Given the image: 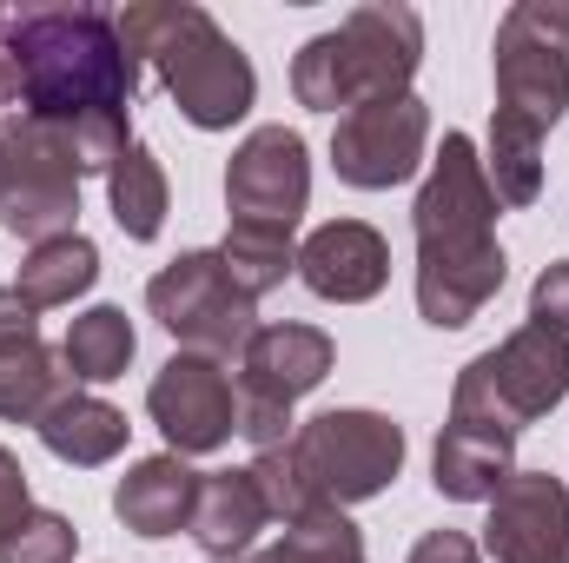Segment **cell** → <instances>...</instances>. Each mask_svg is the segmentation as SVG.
<instances>
[{
    "label": "cell",
    "mask_w": 569,
    "mask_h": 563,
    "mask_svg": "<svg viewBox=\"0 0 569 563\" xmlns=\"http://www.w3.org/2000/svg\"><path fill=\"white\" fill-rule=\"evenodd\" d=\"M20 113L60 127L87 172H113L133 146L127 113L140 93V60L107 7H20L13 13Z\"/></svg>",
    "instance_id": "cell-1"
},
{
    "label": "cell",
    "mask_w": 569,
    "mask_h": 563,
    "mask_svg": "<svg viewBox=\"0 0 569 563\" xmlns=\"http://www.w3.org/2000/svg\"><path fill=\"white\" fill-rule=\"evenodd\" d=\"M418 226V312L437 332H463L503 292V246H497V192L470 134H443L430 179L411 206Z\"/></svg>",
    "instance_id": "cell-2"
},
{
    "label": "cell",
    "mask_w": 569,
    "mask_h": 563,
    "mask_svg": "<svg viewBox=\"0 0 569 563\" xmlns=\"http://www.w3.org/2000/svg\"><path fill=\"white\" fill-rule=\"evenodd\" d=\"M120 20V40L133 47V60H146L159 73V87L172 93V107L199 127V134H219L232 120L252 113L259 100V80H252V60L239 53V40L192 0H140Z\"/></svg>",
    "instance_id": "cell-3"
},
{
    "label": "cell",
    "mask_w": 569,
    "mask_h": 563,
    "mask_svg": "<svg viewBox=\"0 0 569 563\" xmlns=\"http://www.w3.org/2000/svg\"><path fill=\"white\" fill-rule=\"evenodd\" d=\"M425 60V20L411 7H391V0H371V7H351L345 27L331 33H311L291 60V93L298 107L311 113H351V107H371V100H398L411 93V73Z\"/></svg>",
    "instance_id": "cell-4"
},
{
    "label": "cell",
    "mask_w": 569,
    "mask_h": 563,
    "mask_svg": "<svg viewBox=\"0 0 569 563\" xmlns=\"http://www.w3.org/2000/svg\"><path fill=\"white\" fill-rule=\"evenodd\" d=\"M569 398V338L543 325H517L503 345H490L483 358H470L457 372L450 392V418L497 424V431H523L543 412H557Z\"/></svg>",
    "instance_id": "cell-5"
},
{
    "label": "cell",
    "mask_w": 569,
    "mask_h": 563,
    "mask_svg": "<svg viewBox=\"0 0 569 563\" xmlns=\"http://www.w3.org/2000/svg\"><path fill=\"white\" fill-rule=\"evenodd\" d=\"M80 152L60 127L33 120V113H7L0 120V226L27 246L67 239L73 213H80Z\"/></svg>",
    "instance_id": "cell-6"
},
{
    "label": "cell",
    "mask_w": 569,
    "mask_h": 563,
    "mask_svg": "<svg viewBox=\"0 0 569 563\" xmlns=\"http://www.w3.org/2000/svg\"><path fill=\"white\" fill-rule=\"evenodd\" d=\"M259 298H246L239 279L226 273L219 253H179L172 266H159L146 285V312L179 338V352H199V358H232L246 352V338L259 332Z\"/></svg>",
    "instance_id": "cell-7"
},
{
    "label": "cell",
    "mask_w": 569,
    "mask_h": 563,
    "mask_svg": "<svg viewBox=\"0 0 569 563\" xmlns=\"http://www.w3.org/2000/svg\"><path fill=\"white\" fill-rule=\"evenodd\" d=\"M497 113L537 134L569 113V0H517L497 20Z\"/></svg>",
    "instance_id": "cell-8"
},
{
    "label": "cell",
    "mask_w": 569,
    "mask_h": 563,
    "mask_svg": "<svg viewBox=\"0 0 569 563\" xmlns=\"http://www.w3.org/2000/svg\"><path fill=\"white\" fill-rule=\"evenodd\" d=\"M291 451L305 457L325 504L345 511V504L378 497L405 471V424H391L385 412H318L298 424Z\"/></svg>",
    "instance_id": "cell-9"
},
{
    "label": "cell",
    "mask_w": 569,
    "mask_h": 563,
    "mask_svg": "<svg viewBox=\"0 0 569 563\" xmlns=\"http://www.w3.org/2000/svg\"><path fill=\"white\" fill-rule=\"evenodd\" d=\"M146 412L166 431L172 457H206V451L232 444V431H239V385L226 378L219 358L172 352L146 385Z\"/></svg>",
    "instance_id": "cell-10"
},
{
    "label": "cell",
    "mask_w": 569,
    "mask_h": 563,
    "mask_svg": "<svg viewBox=\"0 0 569 563\" xmlns=\"http://www.w3.org/2000/svg\"><path fill=\"white\" fill-rule=\"evenodd\" d=\"M425 140H430V107L418 93H398V100H371V107H351L331 134V166L345 186L358 192H391L405 186L418 166H425Z\"/></svg>",
    "instance_id": "cell-11"
},
{
    "label": "cell",
    "mask_w": 569,
    "mask_h": 563,
    "mask_svg": "<svg viewBox=\"0 0 569 563\" xmlns=\"http://www.w3.org/2000/svg\"><path fill=\"white\" fill-rule=\"evenodd\" d=\"M226 206L232 219L246 226H272V233H291L311 206V159H305V140L291 127H259L246 134L232 166H226Z\"/></svg>",
    "instance_id": "cell-12"
},
{
    "label": "cell",
    "mask_w": 569,
    "mask_h": 563,
    "mask_svg": "<svg viewBox=\"0 0 569 563\" xmlns=\"http://www.w3.org/2000/svg\"><path fill=\"white\" fill-rule=\"evenodd\" d=\"M483 544L497 563H569V484L550 471H510L490 497Z\"/></svg>",
    "instance_id": "cell-13"
},
{
    "label": "cell",
    "mask_w": 569,
    "mask_h": 563,
    "mask_svg": "<svg viewBox=\"0 0 569 563\" xmlns=\"http://www.w3.org/2000/svg\"><path fill=\"white\" fill-rule=\"evenodd\" d=\"M298 279L331 305H365L391 279V246L365 219H331L298 246Z\"/></svg>",
    "instance_id": "cell-14"
},
{
    "label": "cell",
    "mask_w": 569,
    "mask_h": 563,
    "mask_svg": "<svg viewBox=\"0 0 569 563\" xmlns=\"http://www.w3.org/2000/svg\"><path fill=\"white\" fill-rule=\"evenodd\" d=\"M331 338L318 325H259L239 352V392L298 405L305 392H318L331 378Z\"/></svg>",
    "instance_id": "cell-15"
},
{
    "label": "cell",
    "mask_w": 569,
    "mask_h": 563,
    "mask_svg": "<svg viewBox=\"0 0 569 563\" xmlns=\"http://www.w3.org/2000/svg\"><path fill=\"white\" fill-rule=\"evenodd\" d=\"M517 471V437L497 431V424H470L450 418L437 431V451H430V484L450 497V504H490Z\"/></svg>",
    "instance_id": "cell-16"
},
{
    "label": "cell",
    "mask_w": 569,
    "mask_h": 563,
    "mask_svg": "<svg viewBox=\"0 0 569 563\" xmlns=\"http://www.w3.org/2000/svg\"><path fill=\"white\" fill-rule=\"evenodd\" d=\"M192 504H199V471L186 457H172V451L140 457L120 477V491H113V511H120V524L133 537H172V531H186Z\"/></svg>",
    "instance_id": "cell-17"
},
{
    "label": "cell",
    "mask_w": 569,
    "mask_h": 563,
    "mask_svg": "<svg viewBox=\"0 0 569 563\" xmlns=\"http://www.w3.org/2000/svg\"><path fill=\"white\" fill-rule=\"evenodd\" d=\"M266 524H272V511H266L252 471H212V477H199V504H192L186 537H192L206 557H246V544H252Z\"/></svg>",
    "instance_id": "cell-18"
},
{
    "label": "cell",
    "mask_w": 569,
    "mask_h": 563,
    "mask_svg": "<svg viewBox=\"0 0 569 563\" xmlns=\"http://www.w3.org/2000/svg\"><path fill=\"white\" fill-rule=\"evenodd\" d=\"M40 431V444L60 457V464H73V471H93V464H113L120 451H127V412H113L107 398H93V392H60L53 405H47V418L33 424Z\"/></svg>",
    "instance_id": "cell-19"
},
{
    "label": "cell",
    "mask_w": 569,
    "mask_h": 563,
    "mask_svg": "<svg viewBox=\"0 0 569 563\" xmlns=\"http://www.w3.org/2000/svg\"><path fill=\"white\" fill-rule=\"evenodd\" d=\"M133 352H140V338H133V318L120 305L80 312L67 325V338H60V365H67L73 385H113V378H127Z\"/></svg>",
    "instance_id": "cell-20"
},
{
    "label": "cell",
    "mask_w": 569,
    "mask_h": 563,
    "mask_svg": "<svg viewBox=\"0 0 569 563\" xmlns=\"http://www.w3.org/2000/svg\"><path fill=\"white\" fill-rule=\"evenodd\" d=\"M100 279V246L87 233H67V239H47L20 259V279L13 292L33 305V312H53V305H73L87 285Z\"/></svg>",
    "instance_id": "cell-21"
},
{
    "label": "cell",
    "mask_w": 569,
    "mask_h": 563,
    "mask_svg": "<svg viewBox=\"0 0 569 563\" xmlns=\"http://www.w3.org/2000/svg\"><path fill=\"white\" fill-rule=\"evenodd\" d=\"M107 206H113V226L127 233V239H159V226H166V206H172V186H166V166L152 159V146H127L120 159H113V172H107Z\"/></svg>",
    "instance_id": "cell-22"
},
{
    "label": "cell",
    "mask_w": 569,
    "mask_h": 563,
    "mask_svg": "<svg viewBox=\"0 0 569 563\" xmlns=\"http://www.w3.org/2000/svg\"><path fill=\"white\" fill-rule=\"evenodd\" d=\"M60 392H73V378H67V365H60L53 345H40V338L0 345V418L40 424Z\"/></svg>",
    "instance_id": "cell-23"
},
{
    "label": "cell",
    "mask_w": 569,
    "mask_h": 563,
    "mask_svg": "<svg viewBox=\"0 0 569 563\" xmlns=\"http://www.w3.org/2000/svg\"><path fill=\"white\" fill-rule=\"evenodd\" d=\"M483 179L497 192V206H530L543 192V134L517 113H490V159Z\"/></svg>",
    "instance_id": "cell-24"
},
{
    "label": "cell",
    "mask_w": 569,
    "mask_h": 563,
    "mask_svg": "<svg viewBox=\"0 0 569 563\" xmlns=\"http://www.w3.org/2000/svg\"><path fill=\"white\" fill-rule=\"evenodd\" d=\"M219 259H226V273L239 279L246 298H266L272 285H284V273H298V246H291V233L246 226V219H232V226H226Z\"/></svg>",
    "instance_id": "cell-25"
},
{
    "label": "cell",
    "mask_w": 569,
    "mask_h": 563,
    "mask_svg": "<svg viewBox=\"0 0 569 563\" xmlns=\"http://www.w3.org/2000/svg\"><path fill=\"white\" fill-rule=\"evenodd\" d=\"M266 563H365V537L338 504H325V511L284 524L279 544L266 551Z\"/></svg>",
    "instance_id": "cell-26"
},
{
    "label": "cell",
    "mask_w": 569,
    "mask_h": 563,
    "mask_svg": "<svg viewBox=\"0 0 569 563\" xmlns=\"http://www.w3.org/2000/svg\"><path fill=\"white\" fill-rule=\"evenodd\" d=\"M246 471H252V484H259V497H266L272 524H298V517L325 511V491L311 484V471H305V457H298L291 444H279V451H259Z\"/></svg>",
    "instance_id": "cell-27"
},
{
    "label": "cell",
    "mask_w": 569,
    "mask_h": 563,
    "mask_svg": "<svg viewBox=\"0 0 569 563\" xmlns=\"http://www.w3.org/2000/svg\"><path fill=\"white\" fill-rule=\"evenodd\" d=\"M73 544H80V531H73L60 511H33V517L0 544V563H73Z\"/></svg>",
    "instance_id": "cell-28"
},
{
    "label": "cell",
    "mask_w": 569,
    "mask_h": 563,
    "mask_svg": "<svg viewBox=\"0 0 569 563\" xmlns=\"http://www.w3.org/2000/svg\"><path fill=\"white\" fill-rule=\"evenodd\" d=\"M530 325L563 332V338H569V259L543 266V279L530 285Z\"/></svg>",
    "instance_id": "cell-29"
},
{
    "label": "cell",
    "mask_w": 569,
    "mask_h": 563,
    "mask_svg": "<svg viewBox=\"0 0 569 563\" xmlns=\"http://www.w3.org/2000/svg\"><path fill=\"white\" fill-rule=\"evenodd\" d=\"M33 517V497H27V471H20V457L0 444V544L20 531Z\"/></svg>",
    "instance_id": "cell-30"
},
{
    "label": "cell",
    "mask_w": 569,
    "mask_h": 563,
    "mask_svg": "<svg viewBox=\"0 0 569 563\" xmlns=\"http://www.w3.org/2000/svg\"><path fill=\"white\" fill-rule=\"evenodd\" d=\"M411 563H483V557H477V544L463 531H430V537H418Z\"/></svg>",
    "instance_id": "cell-31"
},
{
    "label": "cell",
    "mask_w": 569,
    "mask_h": 563,
    "mask_svg": "<svg viewBox=\"0 0 569 563\" xmlns=\"http://www.w3.org/2000/svg\"><path fill=\"white\" fill-rule=\"evenodd\" d=\"M33 318H40V312H33L13 285H0V345H27V338H40Z\"/></svg>",
    "instance_id": "cell-32"
},
{
    "label": "cell",
    "mask_w": 569,
    "mask_h": 563,
    "mask_svg": "<svg viewBox=\"0 0 569 563\" xmlns=\"http://www.w3.org/2000/svg\"><path fill=\"white\" fill-rule=\"evenodd\" d=\"M7 107H20V67H13V13L0 7V120Z\"/></svg>",
    "instance_id": "cell-33"
},
{
    "label": "cell",
    "mask_w": 569,
    "mask_h": 563,
    "mask_svg": "<svg viewBox=\"0 0 569 563\" xmlns=\"http://www.w3.org/2000/svg\"><path fill=\"white\" fill-rule=\"evenodd\" d=\"M206 563H246V557H206Z\"/></svg>",
    "instance_id": "cell-34"
}]
</instances>
